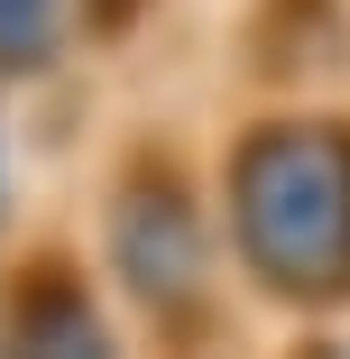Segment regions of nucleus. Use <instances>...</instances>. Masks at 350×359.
Instances as JSON below:
<instances>
[{
    "instance_id": "nucleus-1",
    "label": "nucleus",
    "mask_w": 350,
    "mask_h": 359,
    "mask_svg": "<svg viewBox=\"0 0 350 359\" xmlns=\"http://www.w3.org/2000/svg\"><path fill=\"white\" fill-rule=\"evenodd\" d=\"M249 240L267 267H286L304 285L350 267V157L332 138H286L249 175Z\"/></svg>"
},
{
    "instance_id": "nucleus-2",
    "label": "nucleus",
    "mask_w": 350,
    "mask_h": 359,
    "mask_svg": "<svg viewBox=\"0 0 350 359\" xmlns=\"http://www.w3.org/2000/svg\"><path fill=\"white\" fill-rule=\"evenodd\" d=\"M120 240H129V276H138V285H175V276H194L184 222H175L166 203H129V212H120Z\"/></svg>"
},
{
    "instance_id": "nucleus-3",
    "label": "nucleus",
    "mask_w": 350,
    "mask_h": 359,
    "mask_svg": "<svg viewBox=\"0 0 350 359\" xmlns=\"http://www.w3.org/2000/svg\"><path fill=\"white\" fill-rule=\"evenodd\" d=\"M19 359H111V350H102V332H93L74 304H55V313L37 304V313H28V341H19Z\"/></svg>"
},
{
    "instance_id": "nucleus-4",
    "label": "nucleus",
    "mask_w": 350,
    "mask_h": 359,
    "mask_svg": "<svg viewBox=\"0 0 350 359\" xmlns=\"http://www.w3.org/2000/svg\"><path fill=\"white\" fill-rule=\"evenodd\" d=\"M37 28H46V0H0V46H10V55H28Z\"/></svg>"
}]
</instances>
